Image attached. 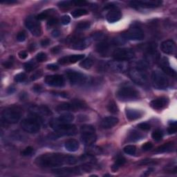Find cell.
I'll return each instance as SVG.
<instances>
[{
    "label": "cell",
    "instance_id": "6da1fadb",
    "mask_svg": "<svg viewBox=\"0 0 177 177\" xmlns=\"http://www.w3.org/2000/svg\"><path fill=\"white\" fill-rule=\"evenodd\" d=\"M77 159L73 156L66 155L59 153H46L40 156L35 159L37 166L42 167H55L64 165H75Z\"/></svg>",
    "mask_w": 177,
    "mask_h": 177
},
{
    "label": "cell",
    "instance_id": "7a4b0ae2",
    "mask_svg": "<svg viewBox=\"0 0 177 177\" xmlns=\"http://www.w3.org/2000/svg\"><path fill=\"white\" fill-rule=\"evenodd\" d=\"M50 126L55 132L49 136L51 140H56L61 136H74L77 134V128L74 125L69 123H60L57 119H53L50 122Z\"/></svg>",
    "mask_w": 177,
    "mask_h": 177
},
{
    "label": "cell",
    "instance_id": "3957f363",
    "mask_svg": "<svg viewBox=\"0 0 177 177\" xmlns=\"http://www.w3.org/2000/svg\"><path fill=\"white\" fill-rule=\"evenodd\" d=\"M22 109L17 106L7 107L2 112V119L4 122L9 124H15L20 121L22 117Z\"/></svg>",
    "mask_w": 177,
    "mask_h": 177
},
{
    "label": "cell",
    "instance_id": "277c9868",
    "mask_svg": "<svg viewBox=\"0 0 177 177\" xmlns=\"http://www.w3.org/2000/svg\"><path fill=\"white\" fill-rule=\"evenodd\" d=\"M23 130L30 134H36L40 130V121L38 115L33 114L24 119L21 122Z\"/></svg>",
    "mask_w": 177,
    "mask_h": 177
},
{
    "label": "cell",
    "instance_id": "5b68a950",
    "mask_svg": "<svg viewBox=\"0 0 177 177\" xmlns=\"http://www.w3.org/2000/svg\"><path fill=\"white\" fill-rule=\"evenodd\" d=\"M82 142L87 146H91L96 142V135L94 127L90 125H84L80 127Z\"/></svg>",
    "mask_w": 177,
    "mask_h": 177
},
{
    "label": "cell",
    "instance_id": "8992f818",
    "mask_svg": "<svg viewBox=\"0 0 177 177\" xmlns=\"http://www.w3.org/2000/svg\"><path fill=\"white\" fill-rule=\"evenodd\" d=\"M152 85L156 89L163 90L169 85V80L163 72L160 71H154L152 74Z\"/></svg>",
    "mask_w": 177,
    "mask_h": 177
},
{
    "label": "cell",
    "instance_id": "52a82bcc",
    "mask_svg": "<svg viewBox=\"0 0 177 177\" xmlns=\"http://www.w3.org/2000/svg\"><path fill=\"white\" fill-rule=\"evenodd\" d=\"M116 97L121 101L136 100L140 98V93L133 87H124L117 91Z\"/></svg>",
    "mask_w": 177,
    "mask_h": 177
},
{
    "label": "cell",
    "instance_id": "ba28073f",
    "mask_svg": "<svg viewBox=\"0 0 177 177\" xmlns=\"http://www.w3.org/2000/svg\"><path fill=\"white\" fill-rule=\"evenodd\" d=\"M129 75L132 81L138 85H144L148 82V77L145 69L136 67L129 70Z\"/></svg>",
    "mask_w": 177,
    "mask_h": 177
},
{
    "label": "cell",
    "instance_id": "9c48e42d",
    "mask_svg": "<svg viewBox=\"0 0 177 177\" xmlns=\"http://www.w3.org/2000/svg\"><path fill=\"white\" fill-rule=\"evenodd\" d=\"M87 106L84 102L79 100H74L71 103H61L56 107L58 112H62V111H76L78 109L86 108Z\"/></svg>",
    "mask_w": 177,
    "mask_h": 177
},
{
    "label": "cell",
    "instance_id": "30bf717a",
    "mask_svg": "<svg viewBox=\"0 0 177 177\" xmlns=\"http://www.w3.org/2000/svg\"><path fill=\"white\" fill-rule=\"evenodd\" d=\"M26 27L30 30L33 35L39 37L42 34V29L39 20L33 16H29L25 21Z\"/></svg>",
    "mask_w": 177,
    "mask_h": 177
},
{
    "label": "cell",
    "instance_id": "8fae6325",
    "mask_svg": "<svg viewBox=\"0 0 177 177\" xmlns=\"http://www.w3.org/2000/svg\"><path fill=\"white\" fill-rule=\"evenodd\" d=\"M135 56L134 52L130 49L121 48L116 49L113 52V57L116 60L127 61L131 60Z\"/></svg>",
    "mask_w": 177,
    "mask_h": 177
},
{
    "label": "cell",
    "instance_id": "7c38bea8",
    "mask_svg": "<svg viewBox=\"0 0 177 177\" xmlns=\"http://www.w3.org/2000/svg\"><path fill=\"white\" fill-rule=\"evenodd\" d=\"M67 78L73 85H80L87 82V77L84 74L74 70H68L66 71Z\"/></svg>",
    "mask_w": 177,
    "mask_h": 177
},
{
    "label": "cell",
    "instance_id": "4fadbf2b",
    "mask_svg": "<svg viewBox=\"0 0 177 177\" xmlns=\"http://www.w3.org/2000/svg\"><path fill=\"white\" fill-rule=\"evenodd\" d=\"M122 37L126 40L138 41V40H143L145 37V34L143 30L140 28L134 27L122 33Z\"/></svg>",
    "mask_w": 177,
    "mask_h": 177
},
{
    "label": "cell",
    "instance_id": "5bb4252c",
    "mask_svg": "<svg viewBox=\"0 0 177 177\" xmlns=\"http://www.w3.org/2000/svg\"><path fill=\"white\" fill-rule=\"evenodd\" d=\"M106 67L112 71L122 73L126 71L128 69V63L126 61L114 60L111 61L106 64Z\"/></svg>",
    "mask_w": 177,
    "mask_h": 177
},
{
    "label": "cell",
    "instance_id": "9a60e30c",
    "mask_svg": "<svg viewBox=\"0 0 177 177\" xmlns=\"http://www.w3.org/2000/svg\"><path fill=\"white\" fill-rule=\"evenodd\" d=\"M53 173L58 175H74L79 174L80 172H84L83 168L79 167H65L52 169Z\"/></svg>",
    "mask_w": 177,
    "mask_h": 177
},
{
    "label": "cell",
    "instance_id": "2e32d148",
    "mask_svg": "<svg viewBox=\"0 0 177 177\" xmlns=\"http://www.w3.org/2000/svg\"><path fill=\"white\" fill-rule=\"evenodd\" d=\"M162 4V2L159 0H145V1H131L130 5L138 8H157Z\"/></svg>",
    "mask_w": 177,
    "mask_h": 177
},
{
    "label": "cell",
    "instance_id": "e0dca14e",
    "mask_svg": "<svg viewBox=\"0 0 177 177\" xmlns=\"http://www.w3.org/2000/svg\"><path fill=\"white\" fill-rule=\"evenodd\" d=\"M44 82L47 85L54 87H61L65 84V79L62 75H47Z\"/></svg>",
    "mask_w": 177,
    "mask_h": 177
},
{
    "label": "cell",
    "instance_id": "ac0fdd59",
    "mask_svg": "<svg viewBox=\"0 0 177 177\" xmlns=\"http://www.w3.org/2000/svg\"><path fill=\"white\" fill-rule=\"evenodd\" d=\"M91 42V37L90 38H82L75 40L71 45V48L75 50H84L87 47L90 45Z\"/></svg>",
    "mask_w": 177,
    "mask_h": 177
},
{
    "label": "cell",
    "instance_id": "d6986e66",
    "mask_svg": "<svg viewBox=\"0 0 177 177\" xmlns=\"http://www.w3.org/2000/svg\"><path fill=\"white\" fill-rule=\"evenodd\" d=\"M160 49L165 54L171 55V54H173L175 52L176 44L174 42L171 40H166V41L163 42L160 44Z\"/></svg>",
    "mask_w": 177,
    "mask_h": 177
},
{
    "label": "cell",
    "instance_id": "ffe728a7",
    "mask_svg": "<svg viewBox=\"0 0 177 177\" xmlns=\"http://www.w3.org/2000/svg\"><path fill=\"white\" fill-rule=\"evenodd\" d=\"M169 100L166 97H159L151 101L150 106L154 109L160 110L165 108L168 105Z\"/></svg>",
    "mask_w": 177,
    "mask_h": 177
},
{
    "label": "cell",
    "instance_id": "44dd1931",
    "mask_svg": "<svg viewBox=\"0 0 177 177\" xmlns=\"http://www.w3.org/2000/svg\"><path fill=\"white\" fill-rule=\"evenodd\" d=\"M84 58V54H77V55H72L67 57L62 58L58 60V62L60 65H65V64H74L78 62L80 60H82Z\"/></svg>",
    "mask_w": 177,
    "mask_h": 177
},
{
    "label": "cell",
    "instance_id": "7402d4cb",
    "mask_svg": "<svg viewBox=\"0 0 177 177\" xmlns=\"http://www.w3.org/2000/svg\"><path fill=\"white\" fill-rule=\"evenodd\" d=\"M119 120L116 117L107 116L104 118L102 121H101V127L105 129H111L113 127L119 123Z\"/></svg>",
    "mask_w": 177,
    "mask_h": 177
},
{
    "label": "cell",
    "instance_id": "603a6c76",
    "mask_svg": "<svg viewBox=\"0 0 177 177\" xmlns=\"http://www.w3.org/2000/svg\"><path fill=\"white\" fill-rule=\"evenodd\" d=\"M122 17V14L120 11L116 9H112L107 15V20L110 23H114L120 20Z\"/></svg>",
    "mask_w": 177,
    "mask_h": 177
},
{
    "label": "cell",
    "instance_id": "cb8c5ba5",
    "mask_svg": "<svg viewBox=\"0 0 177 177\" xmlns=\"http://www.w3.org/2000/svg\"><path fill=\"white\" fill-rule=\"evenodd\" d=\"M125 114L127 119L129 120H134L140 119L143 115V113L141 111L133 109H127Z\"/></svg>",
    "mask_w": 177,
    "mask_h": 177
},
{
    "label": "cell",
    "instance_id": "d4e9b609",
    "mask_svg": "<svg viewBox=\"0 0 177 177\" xmlns=\"http://www.w3.org/2000/svg\"><path fill=\"white\" fill-rule=\"evenodd\" d=\"M65 147L70 152H75L78 150L79 143L75 139H69L65 142Z\"/></svg>",
    "mask_w": 177,
    "mask_h": 177
},
{
    "label": "cell",
    "instance_id": "484cf974",
    "mask_svg": "<svg viewBox=\"0 0 177 177\" xmlns=\"http://www.w3.org/2000/svg\"><path fill=\"white\" fill-rule=\"evenodd\" d=\"M109 44L107 42H100L96 46V51H97L98 53L103 55H107L109 52Z\"/></svg>",
    "mask_w": 177,
    "mask_h": 177
},
{
    "label": "cell",
    "instance_id": "4316f807",
    "mask_svg": "<svg viewBox=\"0 0 177 177\" xmlns=\"http://www.w3.org/2000/svg\"><path fill=\"white\" fill-rule=\"evenodd\" d=\"M56 119L60 123H69L74 120V115L71 113H65Z\"/></svg>",
    "mask_w": 177,
    "mask_h": 177
},
{
    "label": "cell",
    "instance_id": "83f0119b",
    "mask_svg": "<svg viewBox=\"0 0 177 177\" xmlns=\"http://www.w3.org/2000/svg\"><path fill=\"white\" fill-rule=\"evenodd\" d=\"M174 144L173 143H167L164 144L161 146H160L159 148L156 149L155 153H165V152H168L172 150V149L174 148Z\"/></svg>",
    "mask_w": 177,
    "mask_h": 177
},
{
    "label": "cell",
    "instance_id": "f1b7e54d",
    "mask_svg": "<svg viewBox=\"0 0 177 177\" xmlns=\"http://www.w3.org/2000/svg\"><path fill=\"white\" fill-rule=\"evenodd\" d=\"M143 138V136L141 133H139V132L136 130H133L129 134L127 139H128L129 141H131V142H136V141L141 140Z\"/></svg>",
    "mask_w": 177,
    "mask_h": 177
},
{
    "label": "cell",
    "instance_id": "f546056e",
    "mask_svg": "<svg viewBox=\"0 0 177 177\" xmlns=\"http://www.w3.org/2000/svg\"><path fill=\"white\" fill-rule=\"evenodd\" d=\"M125 162H126V160L124 157H122V156L118 157L116 160H115V163L113 165V166L112 167L113 172H116L118 169H119L120 167L122 166L125 163Z\"/></svg>",
    "mask_w": 177,
    "mask_h": 177
},
{
    "label": "cell",
    "instance_id": "4dcf8cb0",
    "mask_svg": "<svg viewBox=\"0 0 177 177\" xmlns=\"http://www.w3.org/2000/svg\"><path fill=\"white\" fill-rule=\"evenodd\" d=\"M107 109L110 113L113 114H116L119 113V107L114 100H111L107 105Z\"/></svg>",
    "mask_w": 177,
    "mask_h": 177
},
{
    "label": "cell",
    "instance_id": "1f68e13d",
    "mask_svg": "<svg viewBox=\"0 0 177 177\" xmlns=\"http://www.w3.org/2000/svg\"><path fill=\"white\" fill-rule=\"evenodd\" d=\"M93 61L91 58H86L80 63V67L85 69H89L93 66Z\"/></svg>",
    "mask_w": 177,
    "mask_h": 177
},
{
    "label": "cell",
    "instance_id": "d6a6232c",
    "mask_svg": "<svg viewBox=\"0 0 177 177\" xmlns=\"http://www.w3.org/2000/svg\"><path fill=\"white\" fill-rule=\"evenodd\" d=\"M89 12L87 11L86 9H83V8H79V9H76V10L74 11L71 13V15L74 18H77L81 17V16L85 15L87 14H88Z\"/></svg>",
    "mask_w": 177,
    "mask_h": 177
},
{
    "label": "cell",
    "instance_id": "836d02e7",
    "mask_svg": "<svg viewBox=\"0 0 177 177\" xmlns=\"http://www.w3.org/2000/svg\"><path fill=\"white\" fill-rule=\"evenodd\" d=\"M162 69H163V72H164L165 74L168 75H169V76H171V77H176V71L173 69H172V68H171L170 67H169V66L164 65Z\"/></svg>",
    "mask_w": 177,
    "mask_h": 177
},
{
    "label": "cell",
    "instance_id": "e575fe53",
    "mask_svg": "<svg viewBox=\"0 0 177 177\" xmlns=\"http://www.w3.org/2000/svg\"><path fill=\"white\" fill-rule=\"evenodd\" d=\"M123 151L125 154H128V155H131L133 156L136 154V146L134 145H127L123 148Z\"/></svg>",
    "mask_w": 177,
    "mask_h": 177
},
{
    "label": "cell",
    "instance_id": "d590c367",
    "mask_svg": "<svg viewBox=\"0 0 177 177\" xmlns=\"http://www.w3.org/2000/svg\"><path fill=\"white\" fill-rule=\"evenodd\" d=\"M152 137L156 141H160V140H162L163 137V134L162 131L157 129V130H155L153 132L152 134Z\"/></svg>",
    "mask_w": 177,
    "mask_h": 177
},
{
    "label": "cell",
    "instance_id": "8d00e7d4",
    "mask_svg": "<svg viewBox=\"0 0 177 177\" xmlns=\"http://www.w3.org/2000/svg\"><path fill=\"white\" fill-rule=\"evenodd\" d=\"M51 11L52 10H46V11L42 12V13H40L39 15H37V17H36L37 19L38 20H45V19L49 17V15H50V14L51 13Z\"/></svg>",
    "mask_w": 177,
    "mask_h": 177
},
{
    "label": "cell",
    "instance_id": "74e56055",
    "mask_svg": "<svg viewBox=\"0 0 177 177\" xmlns=\"http://www.w3.org/2000/svg\"><path fill=\"white\" fill-rule=\"evenodd\" d=\"M90 23L88 22H80L77 25V29L80 30H87L90 28Z\"/></svg>",
    "mask_w": 177,
    "mask_h": 177
},
{
    "label": "cell",
    "instance_id": "f35d334b",
    "mask_svg": "<svg viewBox=\"0 0 177 177\" xmlns=\"http://www.w3.org/2000/svg\"><path fill=\"white\" fill-rule=\"evenodd\" d=\"M35 67H36V64L33 62H27L24 65V69L27 71V72L32 71L33 70L35 69Z\"/></svg>",
    "mask_w": 177,
    "mask_h": 177
},
{
    "label": "cell",
    "instance_id": "ab89813d",
    "mask_svg": "<svg viewBox=\"0 0 177 177\" xmlns=\"http://www.w3.org/2000/svg\"><path fill=\"white\" fill-rule=\"evenodd\" d=\"M26 78H27V75H26V74H24V73H20V74H18L15 75L14 80L17 82H22L24 81Z\"/></svg>",
    "mask_w": 177,
    "mask_h": 177
},
{
    "label": "cell",
    "instance_id": "60d3db41",
    "mask_svg": "<svg viewBox=\"0 0 177 177\" xmlns=\"http://www.w3.org/2000/svg\"><path fill=\"white\" fill-rule=\"evenodd\" d=\"M47 59V55L45 53H43V52H40L37 55H36V60L40 62H44V61L46 60Z\"/></svg>",
    "mask_w": 177,
    "mask_h": 177
},
{
    "label": "cell",
    "instance_id": "b9f144b4",
    "mask_svg": "<svg viewBox=\"0 0 177 177\" xmlns=\"http://www.w3.org/2000/svg\"><path fill=\"white\" fill-rule=\"evenodd\" d=\"M42 75H43L42 70L40 69V70L37 71L36 72H35L34 74L31 75V77H30V80H31L32 81H35V80L40 78V77H42Z\"/></svg>",
    "mask_w": 177,
    "mask_h": 177
},
{
    "label": "cell",
    "instance_id": "7bdbcfd3",
    "mask_svg": "<svg viewBox=\"0 0 177 177\" xmlns=\"http://www.w3.org/2000/svg\"><path fill=\"white\" fill-rule=\"evenodd\" d=\"M33 152V148L29 146V147H27L23 150V152H22V155L24 156H28L31 155Z\"/></svg>",
    "mask_w": 177,
    "mask_h": 177
},
{
    "label": "cell",
    "instance_id": "ee69618b",
    "mask_svg": "<svg viewBox=\"0 0 177 177\" xmlns=\"http://www.w3.org/2000/svg\"><path fill=\"white\" fill-rule=\"evenodd\" d=\"M138 128L142 129L143 131H148L150 129V125L148 124L147 122H141V123L138 124Z\"/></svg>",
    "mask_w": 177,
    "mask_h": 177
},
{
    "label": "cell",
    "instance_id": "f6af8a7d",
    "mask_svg": "<svg viewBox=\"0 0 177 177\" xmlns=\"http://www.w3.org/2000/svg\"><path fill=\"white\" fill-rule=\"evenodd\" d=\"M58 22V19L56 18H51L50 20L48 21V22H47V27L49 28H51V27H53L54 26H55L57 24Z\"/></svg>",
    "mask_w": 177,
    "mask_h": 177
},
{
    "label": "cell",
    "instance_id": "bcb514c9",
    "mask_svg": "<svg viewBox=\"0 0 177 177\" xmlns=\"http://www.w3.org/2000/svg\"><path fill=\"white\" fill-rule=\"evenodd\" d=\"M72 5L71 1H62L58 3V6L62 7V8H66Z\"/></svg>",
    "mask_w": 177,
    "mask_h": 177
},
{
    "label": "cell",
    "instance_id": "7dc6e473",
    "mask_svg": "<svg viewBox=\"0 0 177 177\" xmlns=\"http://www.w3.org/2000/svg\"><path fill=\"white\" fill-rule=\"evenodd\" d=\"M26 37H27V35H26V33L24 31L22 32H20L19 33L17 34V40L18 42H24V40H26Z\"/></svg>",
    "mask_w": 177,
    "mask_h": 177
},
{
    "label": "cell",
    "instance_id": "c3c4849f",
    "mask_svg": "<svg viewBox=\"0 0 177 177\" xmlns=\"http://www.w3.org/2000/svg\"><path fill=\"white\" fill-rule=\"evenodd\" d=\"M153 147V144L150 142H147L145 144H143L142 146V149L144 151H149L152 150Z\"/></svg>",
    "mask_w": 177,
    "mask_h": 177
},
{
    "label": "cell",
    "instance_id": "681fc988",
    "mask_svg": "<svg viewBox=\"0 0 177 177\" xmlns=\"http://www.w3.org/2000/svg\"><path fill=\"white\" fill-rule=\"evenodd\" d=\"M104 37V35L102 33H94L93 35L91 36V39H93L94 40H99L103 39Z\"/></svg>",
    "mask_w": 177,
    "mask_h": 177
},
{
    "label": "cell",
    "instance_id": "f907efd6",
    "mask_svg": "<svg viewBox=\"0 0 177 177\" xmlns=\"http://www.w3.org/2000/svg\"><path fill=\"white\" fill-rule=\"evenodd\" d=\"M71 22V17L69 15H65L62 17V24L63 25H68Z\"/></svg>",
    "mask_w": 177,
    "mask_h": 177
},
{
    "label": "cell",
    "instance_id": "816d5d0a",
    "mask_svg": "<svg viewBox=\"0 0 177 177\" xmlns=\"http://www.w3.org/2000/svg\"><path fill=\"white\" fill-rule=\"evenodd\" d=\"M72 5L74 6H85L87 2L85 1H71Z\"/></svg>",
    "mask_w": 177,
    "mask_h": 177
},
{
    "label": "cell",
    "instance_id": "f5cc1de1",
    "mask_svg": "<svg viewBox=\"0 0 177 177\" xmlns=\"http://www.w3.org/2000/svg\"><path fill=\"white\" fill-rule=\"evenodd\" d=\"M18 56H19V58H20V59H22V60H24V59H26L28 57V53H27V52H26L24 51H22L19 52Z\"/></svg>",
    "mask_w": 177,
    "mask_h": 177
},
{
    "label": "cell",
    "instance_id": "db71d44e",
    "mask_svg": "<svg viewBox=\"0 0 177 177\" xmlns=\"http://www.w3.org/2000/svg\"><path fill=\"white\" fill-rule=\"evenodd\" d=\"M169 134H174L176 132V125H171L167 129Z\"/></svg>",
    "mask_w": 177,
    "mask_h": 177
},
{
    "label": "cell",
    "instance_id": "11a10c76",
    "mask_svg": "<svg viewBox=\"0 0 177 177\" xmlns=\"http://www.w3.org/2000/svg\"><path fill=\"white\" fill-rule=\"evenodd\" d=\"M13 60H8V61H6L5 62L3 63V65L4 67L5 68H11L12 67V66H13Z\"/></svg>",
    "mask_w": 177,
    "mask_h": 177
},
{
    "label": "cell",
    "instance_id": "9f6ffc18",
    "mask_svg": "<svg viewBox=\"0 0 177 177\" xmlns=\"http://www.w3.org/2000/svg\"><path fill=\"white\" fill-rule=\"evenodd\" d=\"M47 69L51 71H55L58 69V66L54 65V64H51V65H47Z\"/></svg>",
    "mask_w": 177,
    "mask_h": 177
},
{
    "label": "cell",
    "instance_id": "6f0895ef",
    "mask_svg": "<svg viewBox=\"0 0 177 177\" xmlns=\"http://www.w3.org/2000/svg\"><path fill=\"white\" fill-rule=\"evenodd\" d=\"M51 35L53 37H58L60 35V31L58 29H55L54 30H53V31H52Z\"/></svg>",
    "mask_w": 177,
    "mask_h": 177
},
{
    "label": "cell",
    "instance_id": "680465c9",
    "mask_svg": "<svg viewBox=\"0 0 177 177\" xmlns=\"http://www.w3.org/2000/svg\"><path fill=\"white\" fill-rule=\"evenodd\" d=\"M50 42H51V41L49 39H44L41 42V45L42 46H48L49 44H50Z\"/></svg>",
    "mask_w": 177,
    "mask_h": 177
},
{
    "label": "cell",
    "instance_id": "91938a15",
    "mask_svg": "<svg viewBox=\"0 0 177 177\" xmlns=\"http://www.w3.org/2000/svg\"><path fill=\"white\" fill-rule=\"evenodd\" d=\"M153 171H154V168H152V167H150V168H149L147 171H145V172H144L143 175V176H149L151 173H152Z\"/></svg>",
    "mask_w": 177,
    "mask_h": 177
},
{
    "label": "cell",
    "instance_id": "94428289",
    "mask_svg": "<svg viewBox=\"0 0 177 177\" xmlns=\"http://www.w3.org/2000/svg\"><path fill=\"white\" fill-rule=\"evenodd\" d=\"M60 51V48L59 46H55V47H54V48H53L51 49V52L53 54L58 53Z\"/></svg>",
    "mask_w": 177,
    "mask_h": 177
},
{
    "label": "cell",
    "instance_id": "6125c7cd",
    "mask_svg": "<svg viewBox=\"0 0 177 177\" xmlns=\"http://www.w3.org/2000/svg\"><path fill=\"white\" fill-rule=\"evenodd\" d=\"M55 95L57 96H62V97L63 98H67L68 97V95L67 93H64V92H59V93H58V92H55Z\"/></svg>",
    "mask_w": 177,
    "mask_h": 177
},
{
    "label": "cell",
    "instance_id": "be15d7a7",
    "mask_svg": "<svg viewBox=\"0 0 177 177\" xmlns=\"http://www.w3.org/2000/svg\"><path fill=\"white\" fill-rule=\"evenodd\" d=\"M17 2V1L15 0H6V1H2V3H5V4H15Z\"/></svg>",
    "mask_w": 177,
    "mask_h": 177
},
{
    "label": "cell",
    "instance_id": "e7e4bbea",
    "mask_svg": "<svg viewBox=\"0 0 177 177\" xmlns=\"http://www.w3.org/2000/svg\"><path fill=\"white\" fill-rule=\"evenodd\" d=\"M33 90L35 92H40V91L42 90V87H40V85H36L33 87Z\"/></svg>",
    "mask_w": 177,
    "mask_h": 177
},
{
    "label": "cell",
    "instance_id": "03108f58",
    "mask_svg": "<svg viewBox=\"0 0 177 177\" xmlns=\"http://www.w3.org/2000/svg\"><path fill=\"white\" fill-rule=\"evenodd\" d=\"M15 91V88H14V87H10V88H8V93H9V94H11V93H14V91Z\"/></svg>",
    "mask_w": 177,
    "mask_h": 177
}]
</instances>
